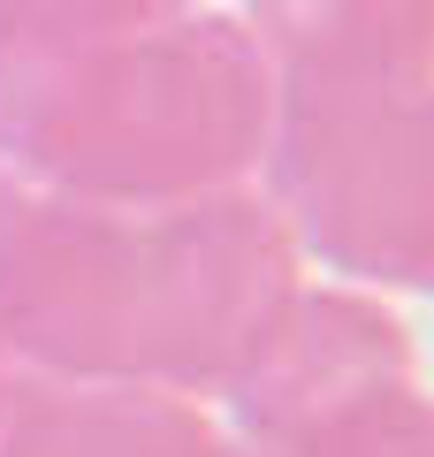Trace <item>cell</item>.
<instances>
[{
	"label": "cell",
	"instance_id": "7",
	"mask_svg": "<svg viewBox=\"0 0 434 457\" xmlns=\"http://www.w3.org/2000/svg\"><path fill=\"white\" fill-rule=\"evenodd\" d=\"M198 0H0V62H31V54H69L99 38H129L153 23L191 16Z\"/></svg>",
	"mask_w": 434,
	"mask_h": 457
},
{
	"label": "cell",
	"instance_id": "4",
	"mask_svg": "<svg viewBox=\"0 0 434 457\" xmlns=\"http://www.w3.org/2000/svg\"><path fill=\"white\" fill-rule=\"evenodd\" d=\"M244 31L267 54L282 107L434 84V0H252Z\"/></svg>",
	"mask_w": 434,
	"mask_h": 457
},
{
	"label": "cell",
	"instance_id": "9",
	"mask_svg": "<svg viewBox=\"0 0 434 457\" xmlns=\"http://www.w3.org/2000/svg\"><path fill=\"white\" fill-rule=\"evenodd\" d=\"M16 381H23V366L8 359V343H0V404H8V389H16Z\"/></svg>",
	"mask_w": 434,
	"mask_h": 457
},
{
	"label": "cell",
	"instance_id": "6",
	"mask_svg": "<svg viewBox=\"0 0 434 457\" xmlns=\"http://www.w3.org/2000/svg\"><path fill=\"white\" fill-rule=\"evenodd\" d=\"M244 450L252 457H434V396L419 389V374H396L313 411L305 427H289L274 442H244Z\"/></svg>",
	"mask_w": 434,
	"mask_h": 457
},
{
	"label": "cell",
	"instance_id": "5",
	"mask_svg": "<svg viewBox=\"0 0 434 457\" xmlns=\"http://www.w3.org/2000/svg\"><path fill=\"white\" fill-rule=\"evenodd\" d=\"M0 457H252L198 396L114 381H16L0 404Z\"/></svg>",
	"mask_w": 434,
	"mask_h": 457
},
{
	"label": "cell",
	"instance_id": "3",
	"mask_svg": "<svg viewBox=\"0 0 434 457\" xmlns=\"http://www.w3.org/2000/svg\"><path fill=\"white\" fill-rule=\"evenodd\" d=\"M267 198L336 275L434 290V84L289 99Z\"/></svg>",
	"mask_w": 434,
	"mask_h": 457
},
{
	"label": "cell",
	"instance_id": "1",
	"mask_svg": "<svg viewBox=\"0 0 434 457\" xmlns=\"http://www.w3.org/2000/svg\"><path fill=\"white\" fill-rule=\"evenodd\" d=\"M297 290V237L267 191H31L0 221V343L46 381L229 396Z\"/></svg>",
	"mask_w": 434,
	"mask_h": 457
},
{
	"label": "cell",
	"instance_id": "8",
	"mask_svg": "<svg viewBox=\"0 0 434 457\" xmlns=\"http://www.w3.org/2000/svg\"><path fill=\"white\" fill-rule=\"evenodd\" d=\"M23 198H31V183H23V168L8 161V153H0V221H8V213H16Z\"/></svg>",
	"mask_w": 434,
	"mask_h": 457
},
{
	"label": "cell",
	"instance_id": "2",
	"mask_svg": "<svg viewBox=\"0 0 434 457\" xmlns=\"http://www.w3.org/2000/svg\"><path fill=\"white\" fill-rule=\"evenodd\" d=\"M282 130L267 54L229 16L0 62V153L62 198H213L267 183Z\"/></svg>",
	"mask_w": 434,
	"mask_h": 457
}]
</instances>
